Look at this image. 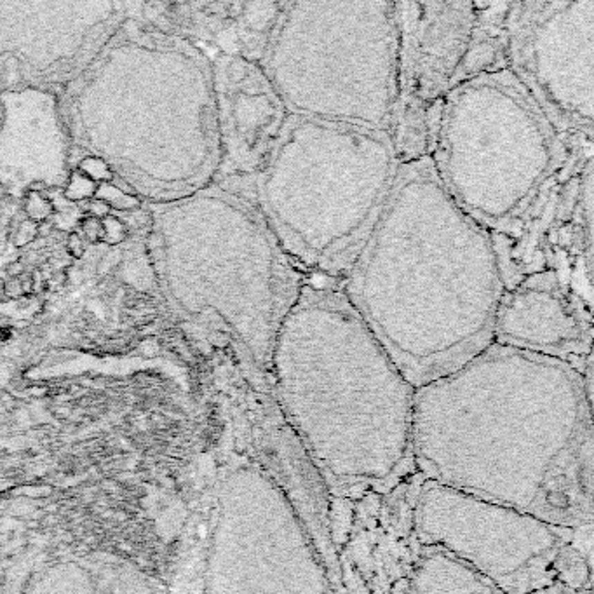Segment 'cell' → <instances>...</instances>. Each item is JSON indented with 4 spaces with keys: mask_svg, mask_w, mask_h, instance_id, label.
I'll return each instance as SVG.
<instances>
[{
    "mask_svg": "<svg viewBox=\"0 0 594 594\" xmlns=\"http://www.w3.org/2000/svg\"><path fill=\"white\" fill-rule=\"evenodd\" d=\"M509 2H398L392 140L399 163L425 157L431 122L449 91L505 68Z\"/></svg>",
    "mask_w": 594,
    "mask_h": 594,
    "instance_id": "cell-10",
    "label": "cell"
},
{
    "mask_svg": "<svg viewBox=\"0 0 594 594\" xmlns=\"http://www.w3.org/2000/svg\"><path fill=\"white\" fill-rule=\"evenodd\" d=\"M342 288L415 389L493 344L505 290L492 236L446 192L429 156L399 164Z\"/></svg>",
    "mask_w": 594,
    "mask_h": 594,
    "instance_id": "cell-2",
    "label": "cell"
},
{
    "mask_svg": "<svg viewBox=\"0 0 594 594\" xmlns=\"http://www.w3.org/2000/svg\"><path fill=\"white\" fill-rule=\"evenodd\" d=\"M4 281L0 279V300H2V297H4Z\"/></svg>",
    "mask_w": 594,
    "mask_h": 594,
    "instance_id": "cell-24",
    "label": "cell"
},
{
    "mask_svg": "<svg viewBox=\"0 0 594 594\" xmlns=\"http://www.w3.org/2000/svg\"><path fill=\"white\" fill-rule=\"evenodd\" d=\"M493 342L570 362L593 361V308L577 300L553 270L535 272L505 288Z\"/></svg>",
    "mask_w": 594,
    "mask_h": 594,
    "instance_id": "cell-13",
    "label": "cell"
},
{
    "mask_svg": "<svg viewBox=\"0 0 594 594\" xmlns=\"http://www.w3.org/2000/svg\"><path fill=\"white\" fill-rule=\"evenodd\" d=\"M89 207H91V211L96 214V216H103V214L109 213V206H106L103 201H100V203H93Z\"/></svg>",
    "mask_w": 594,
    "mask_h": 594,
    "instance_id": "cell-22",
    "label": "cell"
},
{
    "mask_svg": "<svg viewBox=\"0 0 594 594\" xmlns=\"http://www.w3.org/2000/svg\"><path fill=\"white\" fill-rule=\"evenodd\" d=\"M582 528V526H580ZM415 537L471 566L504 594L563 584L591 589L589 549L579 528L556 526L492 500L425 481L414 508Z\"/></svg>",
    "mask_w": 594,
    "mask_h": 594,
    "instance_id": "cell-8",
    "label": "cell"
},
{
    "mask_svg": "<svg viewBox=\"0 0 594 594\" xmlns=\"http://www.w3.org/2000/svg\"><path fill=\"white\" fill-rule=\"evenodd\" d=\"M591 370L493 342L415 389L414 464L551 525H593Z\"/></svg>",
    "mask_w": 594,
    "mask_h": 594,
    "instance_id": "cell-1",
    "label": "cell"
},
{
    "mask_svg": "<svg viewBox=\"0 0 594 594\" xmlns=\"http://www.w3.org/2000/svg\"><path fill=\"white\" fill-rule=\"evenodd\" d=\"M398 2H286L260 66L291 115L392 134Z\"/></svg>",
    "mask_w": 594,
    "mask_h": 594,
    "instance_id": "cell-6",
    "label": "cell"
},
{
    "mask_svg": "<svg viewBox=\"0 0 594 594\" xmlns=\"http://www.w3.org/2000/svg\"><path fill=\"white\" fill-rule=\"evenodd\" d=\"M95 594H157L154 584L133 565L106 559L86 565Z\"/></svg>",
    "mask_w": 594,
    "mask_h": 594,
    "instance_id": "cell-16",
    "label": "cell"
},
{
    "mask_svg": "<svg viewBox=\"0 0 594 594\" xmlns=\"http://www.w3.org/2000/svg\"><path fill=\"white\" fill-rule=\"evenodd\" d=\"M19 281H21L23 293H30V291H32V286H33L32 279H30V277H26V279H19Z\"/></svg>",
    "mask_w": 594,
    "mask_h": 594,
    "instance_id": "cell-23",
    "label": "cell"
},
{
    "mask_svg": "<svg viewBox=\"0 0 594 594\" xmlns=\"http://www.w3.org/2000/svg\"><path fill=\"white\" fill-rule=\"evenodd\" d=\"M593 136H577L565 163L547 178L521 216L492 236L504 286L553 270L593 308Z\"/></svg>",
    "mask_w": 594,
    "mask_h": 594,
    "instance_id": "cell-12",
    "label": "cell"
},
{
    "mask_svg": "<svg viewBox=\"0 0 594 594\" xmlns=\"http://www.w3.org/2000/svg\"><path fill=\"white\" fill-rule=\"evenodd\" d=\"M68 248H70V253H73L75 257H80V254H82V251H84L82 241H80V237L77 236V234H72V236H70Z\"/></svg>",
    "mask_w": 594,
    "mask_h": 594,
    "instance_id": "cell-20",
    "label": "cell"
},
{
    "mask_svg": "<svg viewBox=\"0 0 594 594\" xmlns=\"http://www.w3.org/2000/svg\"><path fill=\"white\" fill-rule=\"evenodd\" d=\"M505 63L561 136H593L594 0L511 2Z\"/></svg>",
    "mask_w": 594,
    "mask_h": 594,
    "instance_id": "cell-11",
    "label": "cell"
},
{
    "mask_svg": "<svg viewBox=\"0 0 594 594\" xmlns=\"http://www.w3.org/2000/svg\"><path fill=\"white\" fill-rule=\"evenodd\" d=\"M28 594H95V591L84 565L63 561L49 566L37 579Z\"/></svg>",
    "mask_w": 594,
    "mask_h": 594,
    "instance_id": "cell-17",
    "label": "cell"
},
{
    "mask_svg": "<svg viewBox=\"0 0 594 594\" xmlns=\"http://www.w3.org/2000/svg\"><path fill=\"white\" fill-rule=\"evenodd\" d=\"M272 394L337 495L385 490L414 464L415 387L342 284L305 277L272 352Z\"/></svg>",
    "mask_w": 594,
    "mask_h": 594,
    "instance_id": "cell-3",
    "label": "cell"
},
{
    "mask_svg": "<svg viewBox=\"0 0 594 594\" xmlns=\"http://www.w3.org/2000/svg\"><path fill=\"white\" fill-rule=\"evenodd\" d=\"M196 210L201 225L190 328L227 335L237 354L270 382L277 333L305 274L272 232L250 180L228 178Z\"/></svg>",
    "mask_w": 594,
    "mask_h": 594,
    "instance_id": "cell-7",
    "label": "cell"
},
{
    "mask_svg": "<svg viewBox=\"0 0 594 594\" xmlns=\"http://www.w3.org/2000/svg\"><path fill=\"white\" fill-rule=\"evenodd\" d=\"M399 164L391 133L290 113L250 181L305 277L342 284L387 204Z\"/></svg>",
    "mask_w": 594,
    "mask_h": 594,
    "instance_id": "cell-4",
    "label": "cell"
},
{
    "mask_svg": "<svg viewBox=\"0 0 594 594\" xmlns=\"http://www.w3.org/2000/svg\"><path fill=\"white\" fill-rule=\"evenodd\" d=\"M210 58L228 178L251 180L267 163L290 112L260 63L216 51Z\"/></svg>",
    "mask_w": 594,
    "mask_h": 594,
    "instance_id": "cell-14",
    "label": "cell"
},
{
    "mask_svg": "<svg viewBox=\"0 0 594 594\" xmlns=\"http://www.w3.org/2000/svg\"><path fill=\"white\" fill-rule=\"evenodd\" d=\"M23 270H25V267H23L21 261H12V263L8 265V276L9 277L21 276Z\"/></svg>",
    "mask_w": 594,
    "mask_h": 594,
    "instance_id": "cell-21",
    "label": "cell"
},
{
    "mask_svg": "<svg viewBox=\"0 0 594 594\" xmlns=\"http://www.w3.org/2000/svg\"><path fill=\"white\" fill-rule=\"evenodd\" d=\"M204 594H333L307 526L257 465L234 469L221 481Z\"/></svg>",
    "mask_w": 594,
    "mask_h": 594,
    "instance_id": "cell-9",
    "label": "cell"
},
{
    "mask_svg": "<svg viewBox=\"0 0 594 594\" xmlns=\"http://www.w3.org/2000/svg\"><path fill=\"white\" fill-rule=\"evenodd\" d=\"M84 232L89 237L91 241L103 239L105 237V230H103V223L96 218H89V220L84 221Z\"/></svg>",
    "mask_w": 594,
    "mask_h": 594,
    "instance_id": "cell-18",
    "label": "cell"
},
{
    "mask_svg": "<svg viewBox=\"0 0 594 594\" xmlns=\"http://www.w3.org/2000/svg\"><path fill=\"white\" fill-rule=\"evenodd\" d=\"M4 293L9 295V297L16 298L19 297V295H23V288H21V281L16 279V277H11L9 281H4Z\"/></svg>",
    "mask_w": 594,
    "mask_h": 594,
    "instance_id": "cell-19",
    "label": "cell"
},
{
    "mask_svg": "<svg viewBox=\"0 0 594 594\" xmlns=\"http://www.w3.org/2000/svg\"><path fill=\"white\" fill-rule=\"evenodd\" d=\"M572 142L505 66L449 91L432 117L427 156L452 199L496 236L565 163Z\"/></svg>",
    "mask_w": 594,
    "mask_h": 594,
    "instance_id": "cell-5",
    "label": "cell"
},
{
    "mask_svg": "<svg viewBox=\"0 0 594 594\" xmlns=\"http://www.w3.org/2000/svg\"><path fill=\"white\" fill-rule=\"evenodd\" d=\"M402 594H504L478 572L436 547H422Z\"/></svg>",
    "mask_w": 594,
    "mask_h": 594,
    "instance_id": "cell-15",
    "label": "cell"
}]
</instances>
